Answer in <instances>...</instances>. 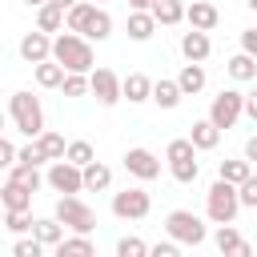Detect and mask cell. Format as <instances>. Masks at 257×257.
Here are the masks:
<instances>
[{
	"label": "cell",
	"mask_w": 257,
	"mask_h": 257,
	"mask_svg": "<svg viewBox=\"0 0 257 257\" xmlns=\"http://www.w3.org/2000/svg\"><path fill=\"white\" fill-rule=\"evenodd\" d=\"M52 60H56L64 72H92V68H96L92 44H88V36H80V32H60V36L52 40Z\"/></svg>",
	"instance_id": "1"
},
{
	"label": "cell",
	"mask_w": 257,
	"mask_h": 257,
	"mask_svg": "<svg viewBox=\"0 0 257 257\" xmlns=\"http://www.w3.org/2000/svg\"><path fill=\"white\" fill-rule=\"evenodd\" d=\"M8 116H12V124H16L28 141L44 133V108H40V100H36L28 88L12 92V100H8Z\"/></svg>",
	"instance_id": "2"
},
{
	"label": "cell",
	"mask_w": 257,
	"mask_h": 257,
	"mask_svg": "<svg viewBox=\"0 0 257 257\" xmlns=\"http://www.w3.org/2000/svg\"><path fill=\"white\" fill-rule=\"evenodd\" d=\"M237 209H241V201H237V185L217 177V181L209 185V193H205V213H209V221H213V225H225V221L237 217Z\"/></svg>",
	"instance_id": "3"
},
{
	"label": "cell",
	"mask_w": 257,
	"mask_h": 257,
	"mask_svg": "<svg viewBox=\"0 0 257 257\" xmlns=\"http://www.w3.org/2000/svg\"><path fill=\"white\" fill-rule=\"evenodd\" d=\"M52 217H56L64 229H72V233H92V229H96V213H92L76 193H60Z\"/></svg>",
	"instance_id": "4"
},
{
	"label": "cell",
	"mask_w": 257,
	"mask_h": 257,
	"mask_svg": "<svg viewBox=\"0 0 257 257\" xmlns=\"http://www.w3.org/2000/svg\"><path fill=\"white\" fill-rule=\"evenodd\" d=\"M165 161H169V173H173L181 185H193V181H197V173H201V165H197V149H193V141H189V137L169 141Z\"/></svg>",
	"instance_id": "5"
},
{
	"label": "cell",
	"mask_w": 257,
	"mask_h": 257,
	"mask_svg": "<svg viewBox=\"0 0 257 257\" xmlns=\"http://www.w3.org/2000/svg\"><path fill=\"white\" fill-rule=\"evenodd\" d=\"M165 233H169L177 245H201V241L209 237L205 221H201L197 213H189V209H173V213L165 217Z\"/></svg>",
	"instance_id": "6"
},
{
	"label": "cell",
	"mask_w": 257,
	"mask_h": 257,
	"mask_svg": "<svg viewBox=\"0 0 257 257\" xmlns=\"http://www.w3.org/2000/svg\"><path fill=\"white\" fill-rule=\"evenodd\" d=\"M241 108H245V92H237V88H221V92L213 96V104H209V120H213L217 128H233L237 116H241Z\"/></svg>",
	"instance_id": "7"
},
{
	"label": "cell",
	"mask_w": 257,
	"mask_h": 257,
	"mask_svg": "<svg viewBox=\"0 0 257 257\" xmlns=\"http://www.w3.org/2000/svg\"><path fill=\"white\" fill-rule=\"evenodd\" d=\"M149 209H153V201H149V193L137 189V185L112 193V217H120V221H141V217H149Z\"/></svg>",
	"instance_id": "8"
},
{
	"label": "cell",
	"mask_w": 257,
	"mask_h": 257,
	"mask_svg": "<svg viewBox=\"0 0 257 257\" xmlns=\"http://www.w3.org/2000/svg\"><path fill=\"white\" fill-rule=\"evenodd\" d=\"M44 185L48 189H56V193H84V177H80V165H72V161H52L48 165V173H44Z\"/></svg>",
	"instance_id": "9"
},
{
	"label": "cell",
	"mask_w": 257,
	"mask_h": 257,
	"mask_svg": "<svg viewBox=\"0 0 257 257\" xmlns=\"http://www.w3.org/2000/svg\"><path fill=\"white\" fill-rule=\"evenodd\" d=\"M88 92L96 96V104L112 108V104L120 100V76H116L112 68H92V72H88Z\"/></svg>",
	"instance_id": "10"
},
{
	"label": "cell",
	"mask_w": 257,
	"mask_h": 257,
	"mask_svg": "<svg viewBox=\"0 0 257 257\" xmlns=\"http://www.w3.org/2000/svg\"><path fill=\"white\" fill-rule=\"evenodd\" d=\"M124 169H128L137 181H157V177H161V161H157V153H153V149H141V145L124 153Z\"/></svg>",
	"instance_id": "11"
},
{
	"label": "cell",
	"mask_w": 257,
	"mask_h": 257,
	"mask_svg": "<svg viewBox=\"0 0 257 257\" xmlns=\"http://www.w3.org/2000/svg\"><path fill=\"white\" fill-rule=\"evenodd\" d=\"M185 20H189V28L213 32V28H217V20H221V12H217L209 0H193V4H185Z\"/></svg>",
	"instance_id": "12"
},
{
	"label": "cell",
	"mask_w": 257,
	"mask_h": 257,
	"mask_svg": "<svg viewBox=\"0 0 257 257\" xmlns=\"http://www.w3.org/2000/svg\"><path fill=\"white\" fill-rule=\"evenodd\" d=\"M20 56L28 60V64H40V60H48L52 56V40H48V32H28L24 40H20Z\"/></svg>",
	"instance_id": "13"
},
{
	"label": "cell",
	"mask_w": 257,
	"mask_h": 257,
	"mask_svg": "<svg viewBox=\"0 0 257 257\" xmlns=\"http://www.w3.org/2000/svg\"><path fill=\"white\" fill-rule=\"evenodd\" d=\"M181 52H185V60H209V52H213V44H209V32H201V28H189V32H181Z\"/></svg>",
	"instance_id": "14"
},
{
	"label": "cell",
	"mask_w": 257,
	"mask_h": 257,
	"mask_svg": "<svg viewBox=\"0 0 257 257\" xmlns=\"http://www.w3.org/2000/svg\"><path fill=\"white\" fill-rule=\"evenodd\" d=\"M213 241H217V249H221V253H233V257H249V253H253V249H249V241L233 229V221L217 225V237H213Z\"/></svg>",
	"instance_id": "15"
},
{
	"label": "cell",
	"mask_w": 257,
	"mask_h": 257,
	"mask_svg": "<svg viewBox=\"0 0 257 257\" xmlns=\"http://www.w3.org/2000/svg\"><path fill=\"white\" fill-rule=\"evenodd\" d=\"M149 92H153V80H149L145 72H128V76L120 80V100H128V104L149 100Z\"/></svg>",
	"instance_id": "16"
},
{
	"label": "cell",
	"mask_w": 257,
	"mask_h": 257,
	"mask_svg": "<svg viewBox=\"0 0 257 257\" xmlns=\"http://www.w3.org/2000/svg\"><path fill=\"white\" fill-rule=\"evenodd\" d=\"M189 141H193V149L197 153H209V149H217V141H221V128L205 116V120H193V128H189Z\"/></svg>",
	"instance_id": "17"
},
{
	"label": "cell",
	"mask_w": 257,
	"mask_h": 257,
	"mask_svg": "<svg viewBox=\"0 0 257 257\" xmlns=\"http://www.w3.org/2000/svg\"><path fill=\"white\" fill-rule=\"evenodd\" d=\"M177 88H181V96H197V92L205 88V68H201L197 60H189V64L177 72Z\"/></svg>",
	"instance_id": "18"
},
{
	"label": "cell",
	"mask_w": 257,
	"mask_h": 257,
	"mask_svg": "<svg viewBox=\"0 0 257 257\" xmlns=\"http://www.w3.org/2000/svg\"><path fill=\"white\" fill-rule=\"evenodd\" d=\"M80 177H84V189H88V193H100V189L112 185V169L100 165V161H88V165L80 169Z\"/></svg>",
	"instance_id": "19"
},
{
	"label": "cell",
	"mask_w": 257,
	"mask_h": 257,
	"mask_svg": "<svg viewBox=\"0 0 257 257\" xmlns=\"http://www.w3.org/2000/svg\"><path fill=\"white\" fill-rule=\"evenodd\" d=\"M32 197H36V193H28V189H24L20 181H12V177H8L4 189H0V205H4V209H28Z\"/></svg>",
	"instance_id": "20"
},
{
	"label": "cell",
	"mask_w": 257,
	"mask_h": 257,
	"mask_svg": "<svg viewBox=\"0 0 257 257\" xmlns=\"http://www.w3.org/2000/svg\"><path fill=\"white\" fill-rule=\"evenodd\" d=\"M52 249H56L60 257H92V253H96V245L88 241V233H76V237H60Z\"/></svg>",
	"instance_id": "21"
},
{
	"label": "cell",
	"mask_w": 257,
	"mask_h": 257,
	"mask_svg": "<svg viewBox=\"0 0 257 257\" xmlns=\"http://www.w3.org/2000/svg\"><path fill=\"white\" fill-rule=\"evenodd\" d=\"M92 12H96V4H92V0H76V4L64 12V24H68V32H80V36H84V28H88Z\"/></svg>",
	"instance_id": "22"
},
{
	"label": "cell",
	"mask_w": 257,
	"mask_h": 257,
	"mask_svg": "<svg viewBox=\"0 0 257 257\" xmlns=\"http://www.w3.org/2000/svg\"><path fill=\"white\" fill-rule=\"evenodd\" d=\"M153 32H157L153 12H128V40L145 44V40H153Z\"/></svg>",
	"instance_id": "23"
},
{
	"label": "cell",
	"mask_w": 257,
	"mask_h": 257,
	"mask_svg": "<svg viewBox=\"0 0 257 257\" xmlns=\"http://www.w3.org/2000/svg\"><path fill=\"white\" fill-rule=\"evenodd\" d=\"M32 237H36L44 249H52V245L64 237V225H60L56 217H40V221H32Z\"/></svg>",
	"instance_id": "24"
},
{
	"label": "cell",
	"mask_w": 257,
	"mask_h": 257,
	"mask_svg": "<svg viewBox=\"0 0 257 257\" xmlns=\"http://www.w3.org/2000/svg\"><path fill=\"white\" fill-rule=\"evenodd\" d=\"M153 20L157 24H181L185 20V0H153Z\"/></svg>",
	"instance_id": "25"
},
{
	"label": "cell",
	"mask_w": 257,
	"mask_h": 257,
	"mask_svg": "<svg viewBox=\"0 0 257 257\" xmlns=\"http://www.w3.org/2000/svg\"><path fill=\"white\" fill-rule=\"evenodd\" d=\"M36 28H40V32H60V28H64V8H56L52 0H44V4L36 8Z\"/></svg>",
	"instance_id": "26"
},
{
	"label": "cell",
	"mask_w": 257,
	"mask_h": 257,
	"mask_svg": "<svg viewBox=\"0 0 257 257\" xmlns=\"http://www.w3.org/2000/svg\"><path fill=\"white\" fill-rule=\"evenodd\" d=\"M225 72H229L233 80H257V56H249V52H237V56H229Z\"/></svg>",
	"instance_id": "27"
},
{
	"label": "cell",
	"mask_w": 257,
	"mask_h": 257,
	"mask_svg": "<svg viewBox=\"0 0 257 257\" xmlns=\"http://www.w3.org/2000/svg\"><path fill=\"white\" fill-rule=\"evenodd\" d=\"M149 100H157L161 108H177V104H181V88H177V80H153Z\"/></svg>",
	"instance_id": "28"
},
{
	"label": "cell",
	"mask_w": 257,
	"mask_h": 257,
	"mask_svg": "<svg viewBox=\"0 0 257 257\" xmlns=\"http://www.w3.org/2000/svg\"><path fill=\"white\" fill-rule=\"evenodd\" d=\"M8 177H12V181H20L28 193H36V189L44 185V177H40V165H20V161H16V165L8 169Z\"/></svg>",
	"instance_id": "29"
},
{
	"label": "cell",
	"mask_w": 257,
	"mask_h": 257,
	"mask_svg": "<svg viewBox=\"0 0 257 257\" xmlns=\"http://www.w3.org/2000/svg\"><path fill=\"white\" fill-rule=\"evenodd\" d=\"M84 36L88 40H108L112 36V16L96 4V12H92V20H88V28H84Z\"/></svg>",
	"instance_id": "30"
},
{
	"label": "cell",
	"mask_w": 257,
	"mask_h": 257,
	"mask_svg": "<svg viewBox=\"0 0 257 257\" xmlns=\"http://www.w3.org/2000/svg\"><path fill=\"white\" fill-rule=\"evenodd\" d=\"M60 80H64V68H60L52 56L36 64V84H40V88H60Z\"/></svg>",
	"instance_id": "31"
},
{
	"label": "cell",
	"mask_w": 257,
	"mask_h": 257,
	"mask_svg": "<svg viewBox=\"0 0 257 257\" xmlns=\"http://www.w3.org/2000/svg\"><path fill=\"white\" fill-rule=\"evenodd\" d=\"M36 145H40L44 161H60V157H64V137H60V133H52V128H44V133L36 137Z\"/></svg>",
	"instance_id": "32"
},
{
	"label": "cell",
	"mask_w": 257,
	"mask_h": 257,
	"mask_svg": "<svg viewBox=\"0 0 257 257\" xmlns=\"http://www.w3.org/2000/svg\"><path fill=\"white\" fill-rule=\"evenodd\" d=\"M249 173H253V165H249L245 157H241V161H221V169H217V177H221V181H233V185H241Z\"/></svg>",
	"instance_id": "33"
},
{
	"label": "cell",
	"mask_w": 257,
	"mask_h": 257,
	"mask_svg": "<svg viewBox=\"0 0 257 257\" xmlns=\"http://www.w3.org/2000/svg\"><path fill=\"white\" fill-rule=\"evenodd\" d=\"M64 161H72V165H88V161H96V153H92V145L88 141H68L64 145Z\"/></svg>",
	"instance_id": "34"
},
{
	"label": "cell",
	"mask_w": 257,
	"mask_h": 257,
	"mask_svg": "<svg viewBox=\"0 0 257 257\" xmlns=\"http://www.w3.org/2000/svg\"><path fill=\"white\" fill-rule=\"evenodd\" d=\"M8 233H32V221H28V209H4V221H0Z\"/></svg>",
	"instance_id": "35"
},
{
	"label": "cell",
	"mask_w": 257,
	"mask_h": 257,
	"mask_svg": "<svg viewBox=\"0 0 257 257\" xmlns=\"http://www.w3.org/2000/svg\"><path fill=\"white\" fill-rule=\"evenodd\" d=\"M60 92H64V96H84V92H88V72H64Z\"/></svg>",
	"instance_id": "36"
},
{
	"label": "cell",
	"mask_w": 257,
	"mask_h": 257,
	"mask_svg": "<svg viewBox=\"0 0 257 257\" xmlns=\"http://www.w3.org/2000/svg\"><path fill=\"white\" fill-rule=\"evenodd\" d=\"M145 253H149V245L141 237H120L116 241V257H145Z\"/></svg>",
	"instance_id": "37"
},
{
	"label": "cell",
	"mask_w": 257,
	"mask_h": 257,
	"mask_svg": "<svg viewBox=\"0 0 257 257\" xmlns=\"http://www.w3.org/2000/svg\"><path fill=\"white\" fill-rule=\"evenodd\" d=\"M237 201H241V205H249V209H257V177H253V173L237 185Z\"/></svg>",
	"instance_id": "38"
},
{
	"label": "cell",
	"mask_w": 257,
	"mask_h": 257,
	"mask_svg": "<svg viewBox=\"0 0 257 257\" xmlns=\"http://www.w3.org/2000/svg\"><path fill=\"white\" fill-rule=\"evenodd\" d=\"M12 253H16V257H40V253H44V245H40L36 237H24V233H20V241L12 245Z\"/></svg>",
	"instance_id": "39"
},
{
	"label": "cell",
	"mask_w": 257,
	"mask_h": 257,
	"mask_svg": "<svg viewBox=\"0 0 257 257\" xmlns=\"http://www.w3.org/2000/svg\"><path fill=\"white\" fill-rule=\"evenodd\" d=\"M16 161H20V165H44V153H40V145H36V137H32V145H24V149H16Z\"/></svg>",
	"instance_id": "40"
},
{
	"label": "cell",
	"mask_w": 257,
	"mask_h": 257,
	"mask_svg": "<svg viewBox=\"0 0 257 257\" xmlns=\"http://www.w3.org/2000/svg\"><path fill=\"white\" fill-rule=\"evenodd\" d=\"M16 165V145L8 137H0V169H12Z\"/></svg>",
	"instance_id": "41"
},
{
	"label": "cell",
	"mask_w": 257,
	"mask_h": 257,
	"mask_svg": "<svg viewBox=\"0 0 257 257\" xmlns=\"http://www.w3.org/2000/svg\"><path fill=\"white\" fill-rule=\"evenodd\" d=\"M177 249H181V245H177L173 237H169V241H157V245H149V253H153V257H177Z\"/></svg>",
	"instance_id": "42"
},
{
	"label": "cell",
	"mask_w": 257,
	"mask_h": 257,
	"mask_svg": "<svg viewBox=\"0 0 257 257\" xmlns=\"http://www.w3.org/2000/svg\"><path fill=\"white\" fill-rule=\"evenodd\" d=\"M241 52H249V56H257V24L241 32Z\"/></svg>",
	"instance_id": "43"
},
{
	"label": "cell",
	"mask_w": 257,
	"mask_h": 257,
	"mask_svg": "<svg viewBox=\"0 0 257 257\" xmlns=\"http://www.w3.org/2000/svg\"><path fill=\"white\" fill-rule=\"evenodd\" d=\"M241 112H245V116L257 124V88H253V92H245V108H241Z\"/></svg>",
	"instance_id": "44"
},
{
	"label": "cell",
	"mask_w": 257,
	"mask_h": 257,
	"mask_svg": "<svg viewBox=\"0 0 257 257\" xmlns=\"http://www.w3.org/2000/svg\"><path fill=\"white\" fill-rule=\"evenodd\" d=\"M245 161H249V165H257V137H249V141H245Z\"/></svg>",
	"instance_id": "45"
},
{
	"label": "cell",
	"mask_w": 257,
	"mask_h": 257,
	"mask_svg": "<svg viewBox=\"0 0 257 257\" xmlns=\"http://www.w3.org/2000/svg\"><path fill=\"white\" fill-rule=\"evenodd\" d=\"M128 8H133V12H149V8H153V0H128Z\"/></svg>",
	"instance_id": "46"
},
{
	"label": "cell",
	"mask_w": 257,
	"mask_h": 257,
	"mask_svg": "<svg viewBox=\"0 0 257 257\" xmlns=\"http://www.w3.org/2000/svg\"><path fill=\"white\" fill-rule=\"evenodd\" d=\"M52 4H56V8H64V12H68V8H72V4H76V0H52Z\"/></svg>",
	"instance_id": "47"
},
{
	"label": "cell",
	"mask_w": 257,
	"mask_h": 257,
	"mask_svg": "<svg viewBox=\"0 0 257 257\" xmlns=\"http://www.w3.org/2000/svg\"><path fill=\"white\" fill-rule=\"evenodd\" d=\"M24 4H28V8H40V4H44V0H24Z\"/></svg>",
	"instance_id": "48"
},
{
	"label": "cell",
	"mask_w": 257,
	"mask_h": 257,
	"mask_svg": "<svg viewBox=\"0 0 257 257\" xmlns=\"http://www.w3.org/2000/svg\"><path fill=\"white\" fill-rule=\"evenodd\" d=\"M245 8H249V12H257V0H245Z\"/></svg>",
	"instance_id": "49"
},
{
	"label": "cell",
	"mask_w": 257,
	"mask_h": 257,
	"mask_svg": "<svg viewBox=\"0 0 257 257\" xmlns=\"http://www.w3.org/2000/svg\"><path fill=\"white\" fill-rule=\"evenodd\" d=\"M4 124H8V116H4V112H0V137H4Z\"/></svg>",
	"instance_id": "50"
},
{
	"label": "cell",
	"mask_w": 257,
	"mask_h": 257,
	"mask_svg": "<svg viewBox=\"0 0 257 257\" xmlns=\"http://www.w3.org/2000/svg\"><path fill=\"white\" fill-rule=\"evenodd\" d=\"M92 4H104V0H92Z\"/></svg>",
	"instance_id": "51"
},
{
	"label": "cell",
	"mask_w": 257,
	"mask_h": 257,
	"mask_svg": "<svg viewBox=\"0 0 257 257\" xmlns=\"http://www.w3.org/2000/svg\"><path fill=\"white\" fill-rule=\"evenodd\" d=\"M0 209H4V205H0ZM0 221H4V213H0Z\"/></svg>",
	"instance_id": "52"
}]
</instances>
